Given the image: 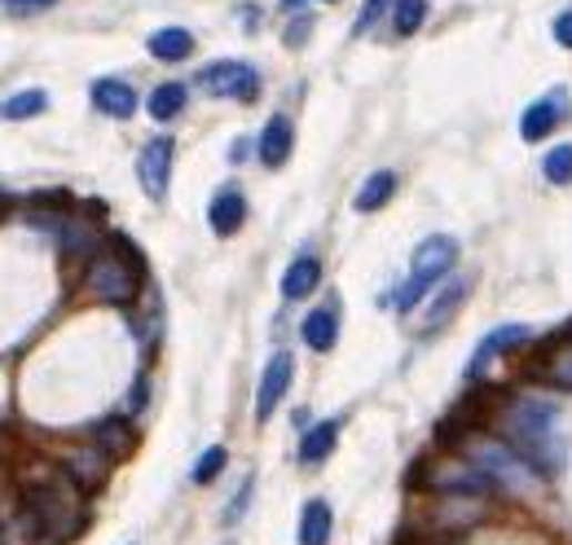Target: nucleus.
Masks as SVG:
<instances>
[{
  "label": "nucleus",
  "instance_id": "1",
  "mask_svg": "<svg viewBox=\"0 0 572 545\" xmlns=\"http://www.w3.org/2000/svg\"><path fill=\"white\" fill-rule=\"evenodd\" d=\"M84 484L67 466H36L18 484V511L13 528L27 545H67L89 524Z\"/></svg>",
  "mask_w": 572,
  "mask_h": 545
},
{
  "label": "nucleus",
  "instance_id": "2",
  "mask_svg": "<svg viewBox=\"0 0 572 545\" xmlns=\"http://www.w3.org/2000/svg\"><path fill=\"white\" fill-rule=\"evenodd\" d=\"M489 432L506 440L511 448H520L542 475H555L569 457L564 448V432H560V410L533 392H511V396H498L493 405V418H489Z\"/></svg>",
  "mask_w": 572,
  "mask_h": 545
},
{
  "label": "nucleus",
  "instance_id": "3",
  "mask_svg": "<svg viewBox=\"0 0 572 545\" xmlns=\"http://www.w3.org/2000/svg\"><path fill=\"white\" fill-rule=\"evenodd\" d=\"M454 448L462 457H471V462L489 475V484H493L498 493L529 497V493L542 484V471H538L520 448H511L498 432H489V427H462Z\"/></svg>",
  "mask_w": 572,
  "mask_h": 545
},
{
  "label": "nucleus",
  "instance_id": "4",
  "mask_svg": "<svg viewBox=\"0 0 572 545\" xmlns=\"http://www.w3.org/2000/svg\"><path fill=\"white\" fill-rule=\"evenodd\" d=\"M141 291V264L128 255V246H107L89 255L80 273V295L98 304H132Z\"/></svg>",
  "mask_w": 572,
  "mask_h": 545
},
{
  "label": "nucleus",
  "instance_id": "5",
  "mask_svg": "<svg viewBox=\"0 0 572 545\" xmlns=\"http://www.w3.org/2000/svg\"><path fill=\"white\" fill-rule=\"evenodd\" d=\"M414 488L436 493V497H489V493H498L489 484V475L471 457H462L458 448H441V453L423 457L414 471Z\"/></svg>",
  "mask_w": 572,
  "mask_h": 545
},
{
  "label": "nucleus",
  "instance_id": "6",
  "mask_svg": "<svg viewBox=\"0 0 572 545\" xmlns=\"http://www.w3.org/2000/svg\"><path fill=\"white\" fill-rule=\"evenodd\" d=\"M208 98H233V102H255L260 98V71L251 62H212L194 80Z\"/></svg>",
  "mask_w": 572,
  "mask_h": 545
},
{
  "label": "nucleus",
  "instance_id": "7",
  "mask_svg": "<svg viewBox=\"0 0 572 545\" xmlns=\"http://www.w3.org/2000/svg\"><path fill=\"white\" fill-rule=\"evenodd\" d=\"M529 343H538L533 326H520V322H511V326L489 330V334L475 343L471 361H466V383H480V374H484L493 361H502V356H511V352H520V347H529Z\"/></svg>",
  "mask_w": 572,
  "mask_h": 545
},
{
  "label": "nucleus",
  "instance_id": "8",
  "mask_svg": "<svg viewBox=\"0 0 572 545\" xmlns=\"http://www.w3.org/2000/svg\"><path fill=\"white\" fill-rule=\"evenodd\" d=\"M172 154H177L172 137H154V141H145L141 154H137V181H141V194H145L150 203H163V199H168V185H172Z\"/></svg>",
  "mask_w": 572,
  "mask_h": 545
},
{
  "label": "nucleus",
  "instance_id": "9",
  "mask_svg": "<svg viewBox=\"0 0 572 545\" xmlns=\"http://www.w3.org/2000/svg\"><path fill=\"white\" fill-rule=\"evenodd\" d=\"M480 519H484V497H436V493H432L428 533L454 537V533H466V528L480 524Z\"/></svg>",
  "mask_w": 572,
  "mask_h": 545
},
{
  "label": "nucleus",
  "instance_id": "10",
  "mask_svg": "<svg viewBox=\"0 0 572 545\" xmlns=\"http://www.w3.org/2000/svg\"><path fill=\"white\" fill-rule=\"evenodd\" d=\"M291 379H295L291 352H273L269 365H264V374H260V387H255V418H260V423L273 418V410H278L282 396L291 392Z\"/></svg>",
  "mask_w": 572,
  "mask_h": 545
},
{
  "label": "nucleus",
  "instance_id": "11",
  "mask_svg": "<svg viewBox=\"0 0 572 545\" xmlns=\"http://www.w3.org/2000/svg\"><path fill=\"white\" fill-rule=\"evenodd\" d=\"M572 110V98L569 93H546V98H538L533 107L520 114V137L533 145V141H546L560 123H564V114Z\"/></svg>",
  "mask_w": 572,
  "mask_h": 545
},
{
  "label": "nucleus",
  "instance_id": "12",
  "mask_svg": "<svg viewBox=\"0 0 572 545\" xmlns=\"http://www.w3.org/2000/svg\"><path fill=\"white\" fill-rule=\"evenodd\" d=\"M458 264V242L450 233H436V238H423L414 246V260H410V273L419 277H432V282H445Z\"/></svg>",
  "mask_w": 572,
  "mask_h": 545
},
{
  "label": "nucleus",
  "instance_id": "13",
  "mask_svg": "<svg viewBox=\"0 0 572 545\" xmlns=\"http://www.w3.org/2000/svg\"><path fill=\"white\" fill-rule=\"evenodd\" d=\"M295 150V123L287 114H273L264 128H260V141H255V154L264 168H282Z\"/></svg>",
  "mask_w": 572,
  "mask_h": 545
},
{
  "label": "nucleus",
  "instance_id": "14",
  "mask_svg": "<svg viewBox=\"0 0 572 545\" xmlns=\"http://www.w3.org/2000/svg\"><path fill=\"white\" fill-rule=\"evenodd\" d=\"M462 300H466V277H445V282L436 286V295L428 300V313H423L419 330H423V334H432V330L450 326V322H454V313L462 309Z\"/></svg>",
  "mask_w": 572,
  "mask_h": 545
},
{
  "label": "nucleus",
  "instance_id": "15",
  "mask_svg": "<svg viewBox=\"0 0 572 545\" xmlns=\"http://www.w3.org/2000/svg\"><path fill=\"white\" fill-rule=\"evenodd\" d=\"M208 224H212L217 238H233V233L247 224V199H242L238 185L217 190V199H212V208H208Z\"/></svg>",
  "mask_w": 572,
  "mask_h": 545
},
{
  "label": "nucleus",
  "instance_id": "16",
  "mask_svg": "<svg viewBox=\"0 0 572 545\" xmlns=\"http://www.w3.org/2000/svg\"><path fill=\"white\" fill-rule=\"evenodd\" d=\"M300 334H304V343H309L313 352H331V347H335V339H340V300L331 295L322 309H313V313L304 317Z\"/></svg>",
  "mask_w": 572,
  "mask_h": 545
},
{
  "label": "nucleus",
  "instance_id": "17",
  "mask_svg": "<svg viewBox=\"0 0 572 545\" xmlns=\"http://www.w3.org/2000/svg\"><path fill=\"white\" fill-rule=\"evenodd\" d=\"M397 185H401V176H397L392 168H379V172H370V176L361 181V190H357V199H352V208H357L361 216H370V212H383V208L392 203V194H397Z\"/></svg>",
  "mask_w": 572,
  "mask_h": 545
},
{
  "label": "nucleus",
  "instance_id": "18",
  "mask_svg": "<svg viewBox=\"0 0 572 545\" xmlns=\"http://www.w3.org/2000/svg\"><path fill=\"white\" fill-rule=\"evenodd\" d=\"M322 286V260H313V255H300V260H291L287 264V273H282V300H309L313 291Z\"/></svg>",
  "mask_w": 572,
  "mask_h": 545
},
{
  "label": "nucleus",
  "instance_id": "19",
  "mask_svg": "<svg viewBox=\"0 0 572 545\" xmlns=\"http://www.w3.org/2000/svg\"><path fill=\"white\" fill-rule=\"evenodd\" d=\"M93 107L102 110V114H111V119H128L132 110H137V93H132V84L128 80H98L93 84Z\"/></svg>",
  "mask_w": 572,
  "mask_h": 545
},
{
  "label": "nucleus",
  "instance_id": "20",
  "mask_svg": "<svg viewBox=\"0 0 572 545\" xmlns=\"http://www.w3.org/2000/svg\"><path fill=\"white\" fill-rule=\"evenodd\" d=\"M340 418H327V423H318V427H309L304 440H300V462L304 466H318V462H327L331 453H335V444H340Z\"/></svg>",
  "mask_w": 572,
  "mask_h": 545
},
{
  "label": "nucleus",
  "instance_id": "21",
  "mask_svg": "<svg viewBox=\"0 0 572 545\" xmlns=\"http://www.w3.org/2000/svg\"><path fill=\"white\" fill-rule=\"evenodd\" d=\"M145 49H150V58H159V62H185V58L194 53V36H190L185 27H159V31L145 40Z\"/></svg>",
  "mask_w": 572,
  "mask_h": 545
},
{
  "label": "nucleus",
  "instance_id": "22",
  "mask_svg": "<svg viewBox=\"0 0 572 545\" xmlns=\"http://www.w3.org/2000/svg\"><path fill=\"white\" fill-rule=\"evenodd\" d=\"M331 528H335L331 506L322 497L304 502V511H300V545H331Z\"/></svg>",
  "mask_w": 572,
  "mask_h": 545
},
{
  "label": "nucleus",
  "instance_id": "23",
  "mask_svg": "<svg viewBox=\"0 0 572 545\" xmlns=\"http://www.w3.org/2000/svg\"><path fill=\"white\" fill-rule=\"evenodd\" d=\"M533 374H542L546 383H555V387L572 392V339L569 343H551V347H546V356L533 365Z\"/></svg>",
  "mask_w": 572,
  "mask_h": 545
},
{
  "label": "nucleus",
  "instance_id": "24",
  "mask_svg": "<svg viewBox=\"0 0 572 545\" xmlns=\"http://www.w3.org/2000/svg\"><path fill=\"white\" fill-rule=\"evenodd\" d=\"M185 98H190V89L172 80V84H159V89L145 98V110H150L154 123H168V119H177V114L185 110Z\"/></svg>",
  "mask_w": 572,
  "mask_h": 545
},
{
  "label": "nucleus",
  "instance_id": "25",
  "mask_svg": "<svg viewBox=\"0 0 572 545\" xmlns=\"http://www.w3.org/2000/svg\"><path fill=\"white\" fill-rule=\"evenodd\" d=\"M93 444H98L107 457L119 462V457H128V453H132V432L123 427V418H111V423H102V427L93 432Z\"/></svg>",
  "mask_w": 572,
  "mask_h": 545
},
{
  "label": "nucleus",
  "instance_id": "26",
  "mask_svg": "<svg viewBox=\"0 0 572 545\" xmlns=\"http://www.w3.org/2000/svg\"><path fill=\"white\" fill-rule=\"evenodd\" d=\"M428 22V0H397L392 4V31L405 40Z\"/></svg>",
  "mask_w": 572,
  "mask_h": 545
},
{
  "label": "nucleus",
  "instance_id": "27",
  "mask_svg": "<svg viewBox=\"0 0 572 545\" xmlns=\"http://www.w3.org/2000/svg\"><path fill=\"white\" fill-rule=\"evenodd\" d=\"M0 110H4V119H36V114L49 110V93L44 89H22V93H13Z\"/></svg>",
  "mask_w": 572,
  "mask_h": 545
},
{
  "label": "nucleus",
  "instance_id": "28",
  "mask_svg": "<svg viewBox=\"0 0 572 545\" xmlns=\"http://www.w3.org/2000/svg\"><path fill=\"white\" fill-rule=\"evenodd\" d=\"M542 176L551 185H572V145H555L546 159H542Z\"/></svg>",
  "mask_w": 572,
  "mask_h": 545
},
{
  "label": "nucleus",
  "instance_id": "29",
  "mask_svg": "<svg viewBox=\"0 0 572 545\" xmlns=\"http://www.w3.org/2000/svg\"><path fill=\"white\" fill-rule=\"evenodd\" d=\"M225 462H229V453L221 448V444H212V448L194 462V484H212V480L225 471Z\"/></svg>",
  "mask_w": 572,
  "mask_h": 545
},
{
  "label": "nucleus",
  "instance_id": "30",
  "mask_svg": "<svg viewBox=\"0 0 572 545\" xmlns=\"http://www.w3.org/2000/svg\"><path fill=\"white\" fill-rule=\"evenodd\" d=\"M388 4H397V0H365L361 13H357V22H352V36H365V31L388 13Z\"/></svg>",
  "mask_w": 572,
  "mask_h": 545
},
{
  "label": "nucleus",
  "instance_id": "31",
  "mask_svg": "<svg viewBox=\"0 0 572 545\" xmlns=\"http://www.w3.org/2000/svg\"><path fill=\"white\" fill-rule=\"evenodd\" d=\"M309 31H313V18H304V13H300V18L291 22V31H287V44H291V49H295V44H304V40H309Z\"/></svg>",
  "mask_w": 572,
  "mask_h": 545
},
{
  "label": "nucleus",
  "instance_id": "32",
  "mask_svg": "<svg viewBox=\"0 0 572 545\" xmlns=\"http://www.w3.org/2000/svg\"><path fill=\"white\" fill-rule=\"evenodd\" d=\"M251 484H255V480H251V475H247V484H242V488H238V497H233V506H229V511H225V519H229V524H233V519H238V515H242V506H247V502H251Z\"/></svg>",
  "mask_w": 572,
  "mask_h": 545
},
{
  "label": "nucleus",
  "instance_id": "33",
  "mask_svg": "<svg viewBox=\"0 0 572 545\" xmlns=\"http://www.w3.org/2000/svg\"><path fill=\"white\" fill-rule=\"evenodd\" d=\"M555 44H564V49H572V9H569V13H560V18H555Z\"/></svg>",
  "mask_w": 572,
  "mask_h": 545
},
{
  "label": "nucleus",
  "instance_id": "34",
  "mask_svg": "<svg viewBox=\"0 0 572 545\" xmlns=\"http://www.w3.org/2000/svg\"><path fill=\"white\" fill-rule=\"evenodd\" d=\"M4 9H13V13H36V9H49L53 0H0Z\"/></svg>",
  "mask_w": 572,
  "mask_h": 545
},
{
  "label": "nucleus",
  "instance_id": "35",
  "mask_svg": "<svg viewBox=\"0 0 572 545\" xmlns=\"http://www.w3.org/2000/svg\"><path fill=\"white\" fill-rule=\"evenodd\" d=\"M145 405V379H137V387H132V396H128V405H123V414H137Z\"/></svg>",
  "mask_w": 572,
  "mask_h": 545
},
{
  "label": "nucleus",
  "instance_id": "36",
  "mask_svg": "<svg viewBox=\"0 0 572 545\" xmlns=\"http://www.w3.org/2000/svg\"><path fill=\"white\" fill-rule=\"evenodd\" d=\"M309 0H282V13H295V9H304Z\"/></svg>",
  "mask_w": 572,
  "mask_h": 545
},
{
  "label": "nucleus",
  "instance_id": "37",
  "mask_svg": "<svg viewBox=\"0 0 572 545\" xmlns=\"http://www.w3.org/2000/svg\"><path fill=\"white\" fill-rule=\"evenodd\" d=\"M4 212H9V203H4V199H0V220H4Z\"/></svg>",
  "mask_w": 572,
  "mask_h": 545
},
{
  "label": "nucleus",
  "instance_id": "38",
  "mask_svg": "<svg viewBox=\"0 0 572 545\" xmlns=\"http://www.w3.org/2000/svg\"><path fill=\"white\" fill-rule=\"evenodd\" d=\"M327 4H340V0H327Z\"/></svg>",
  "mask_w": 572,
  "mask_h": 545
},
{
  "label": "nucleus",
  "instance_id": "39",
  "mask_svg": "<svg viewBox=\"0 0 572 545\" xmlns=\"http://www.w3.org/2000/svg\"><path fill=\"white\" fill-rule=\"evenodd\" d=\"M0 114H4V110H0Z\"/></svg>",
  "mask_w": 572,
  "mask_h": 545
}]
</instances>
